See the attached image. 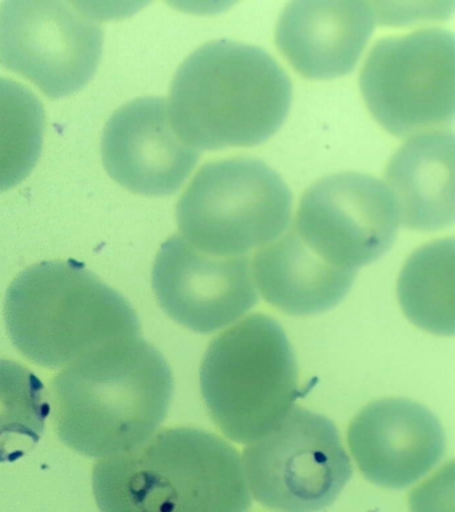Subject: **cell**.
I'll return each mask as SVG.
<instances>
[{
	"label": "cell",
	"instance_id": "cell-9",
	"mask_svg": "<svg viewBox=\"0 0 455 512\" xmlns=\"http://www.w3.org/2000/svg\"><path fill=\"white\" fill-rule=\"evenodd\" d=\"M101 24L65 2L0 4V64L49 98H65L93 79L101 62Z\"/></svg>",
	"mask_w": 455,
	"mask_h": 512
},
{
	"label": "cell",
	"instance_id": "cell-8",
	"mask_svg": "<svg viewBox=\"0 0 455 512\" xmlns=\"http://www.w3.org/2000/svg\"><path fill=\"white\" fill-rule=\"evenodd\" d=\"M242 463L254 498L278 512L321 511L353 475L334 423L299 407L249 443Z\"/></svg>",
	"mask_w": 455,
	"mask_h": 512
},
{
	"label": "cell",
	"instance_id": "cell-7",
	"mask_svg": "<svg viewBox=\"0 0 455 512\" xmlns=\"http://www.w3.org/2000/svg\"><path fill=\"white\" fill-rule=\"evenodd\" d=\"M454 35L442 28L389 36L362 68L361 92L371 115L398 138L450 126L454 120Z\"/></svg>",
	"mask_w": 455,
	"mask_h": 512
},
{
	"label": "cell",
	"instance_id": "cell-13",
	"mask_svg": "<svg viewBox=\"0 0 455 512\" xmlns=\"http://www.w3.org/2000/svg\"><path fill=\"white\" fill-rule=\"evenodd\" d=\"M347 440L362 474L393 490L411 486L437 466L446 446L433 412L409 399H383L363 408Z\"/></svg>",
	"mask_w": 455,
	"mask_h": 512
},
{
	"label": "cell",
	"instance_id": "cell-17",
	"mask_svg": "<svg viewBox=\"0 0 455 512\" xmlns=\"http://www.w3.org/2000/svg\"><path fill=\"white\" fill-rule=\"evenodd\" d=\"M398 298L407 318L431 334H454V239L418 248L399 275Z\"/></svg>",
	"mask_w": 455,
	"mask_h": 512
},
{
	"label": "cell",
	"instance_id": "cell-6",
	"mask_svg": "<svg viewBox=\"0 0 455 512\" xmlns=\"http://www.w3.org/2000/svg\"><path fill=\"white\" fill-rule=\"evenodd\" d=\"M293 194L277 171L255 158L206 163L183 192L177 222L183 238L207 254L242 256L289 228Z\"/></svg>",
	"mask_w": 455,
	"mask_h": 512
},
{
	"label": "cell",
	"instance_id": "cell-14",
	"mask_svg": "<svg viewBox=\"0 0 455 512\" xmlns=\"http://www.w3.org/2000/svg\"><path fill=\"white\" fill-rule=\"evenodd\" d=\"M375 20L370 3L299 0L279 16L275 42L303 78L335 79L353 72Z\"/></svg>",
	"mask_w": 455,
	"mask_h": 512
},
{
	"label": "cell",
	"instance_id": "cell-19",
	"mask_svg": "<svg viewBox=\"0 0 455 512\" xmlns=\"http://www.w3.org/2000/svg\"><path fill=\"white\" fill-rule=\"evenodd\" d=\"M45 110L37 96L0 78V192L23 182L41 158Z\"/></svg>",
	"mask_w": 455,
	"mask_h": 512
},
{
	"label": "cell",
	"instance_id": "cell-12",
	"mask_svg": "<svg viewBox=\"0 0 455 512\" xmlns=\"http://www.w3.org/2000/svg\"><path fill=\"white\" fill-rule=\"evenodd\" d=\"M195 150L174 130L163 98H139L119 108L102 136V159L111 178L146 196L173 195L197 166Z\"/></svg>",
	"mask_w": 455,
	"mask_h": 512
},
{
	"label": "cell",
	"instance_id": "cell-2",
	"mask_svg": "<svg viewBox=\"0 0 455 512\" xmlns=\"http://www.w3.org/2000/svg\"><path fill=\"white\" fill-rule=\"evenodd\" d=\"M293 84L265 50L233 40L203 44L178 68L169 114L195 150L265 143L285 123Z\"/></svg>",
	"mask_w": 455,
	"mask_h": 512
},
{
	"label": "cell",
	"instance_id": "cell-18",
	"mask_svg": "<svg viewBox=\"0 0 455 512\" xmlns=\"http://www.w3.org/2000/svg\"><path fill=\"white\" fill-rule=\"evenodd\" d=\"M42 380L21 364L0 359V463H13L37 446L50 415Z\"/></svg>",
	"mask_w": 455,
	"mask_h": 512
},
{
	"label": "cell",
	"instance_id": "cell-4",
	"mask_svg": "<svg viewBox=\"0 0 455 512\" xmlns=\"http://www.w3.org/2000/svg\"><path fill=\"white\" fill-rule=\"evenodd\" d=\"M5 319L15 348L51 370L141 336L133 306L75 260L42 262L19 274L7 290Z\"/></svg>",
	"mask_w": 455,
	"mask_h": 512
},
{
	"label": "cell",
	"instance_id": "cell-10",
	"mask_svg": "<svg viewBox=\"0 0 455 512\" xmlns=\"http://www.w3.org/2000/svg\"><path fill=\"white\" fill-rule=\"evenodd\" d=\"M293 227L326 262L358 271L393 247L398 208L381 180L341 172L318 180L305 192Z\"/></svg>",
	"mask_w": 455,
	"mask_h": 512
},
{
	"label": "cell",
	"instance_id": "cell-1",
	"mask_svg": "<svg viewBox=\"0 0 455 512\" xmlns=\"http://www.w3.org/2000/svg\"><path fill=\"white\" fill-rule=\"evenodd\" d=\"M173 392L169 363L141 336L107 343L53 380L59 439L90 458L133 450L161 426Z\"/></svg>",
	"mask_w": 455,
	"mask_h": 512
},
{
	"label": "cell",
	"instance_id": "cell-5",
	"mask_svg": "<svg viewBox=\"0 0 455 512\" xmlns=\"http://www.w3.org/2000/svg\"><path fill=\"white\" fill-rule=\"evenodd\" d=\"M298 366L281 324L255 314L211 342L201 390L219 430L237 443L262 438L299 396Z\"/></svg>",
	"mask_w": 455,
	"mask_h": 512
},
{
	"label": "cell",
	"instance_id": "cell-16",
	"mask_svg": "<svg viewBox=\"0 0 455 512\" xmlns=\"http://www.w3.org/2000/svg\"><path fill=\"white\" fill-rule=\"evenodd\" d=\"M357 271L333 266L315 254L293 226L261 248L254 278L263 298L289 315L322 314L349 294Z\"/></svg>",
	"mask_w": 455,
	"mask_h": 512
},
{
	"label": "cell",
	"instance_id": "cell-11",
	"mask_svg": "<svg viewBox=\"0 0 455 512\" xmlns=\"http://www.w3.org/2000/svg\"><path fill=\"white\" fill-rule=\"evenodd\" d=\"M153 288L162 310L199 334L237 322L258 303L249 256L207 254L182 235L162 244Z\"/></svg>",
	"mask_w": 455,
	"mask_h": 512
},
{
	"label": "cell",
	"instance_id": "cell-15",
	"mask_svg": "<svg viewBox=\"0 0 455 512\" xmlns=\"http://www.w3.org/2000/svg\"><path fill=\"white\" fill-rule=\"evenodd\" d=\"M385 179L403 227L439 231L453 226V131H430L407 140L387 164Z\"/></svg>",
	"mask_w": 455,
	"mask_h": 512
},
{
	"label": "cell",
	"instance_id": "cell-3",
	"mask_svg": "<svg viewBox=\"0 0 455 512\" xmlns=\"http://www.w3.org/2000/svg\"><path fill=\"white\" fill-rule=\"evenodd\" d=\"M101 512H246L251 496L238 452L198 428L151 435L95 464Z\"/></svg>",
	"mask_w": 455,
	"mask_h": 512
}]
</instances>
